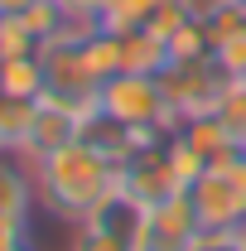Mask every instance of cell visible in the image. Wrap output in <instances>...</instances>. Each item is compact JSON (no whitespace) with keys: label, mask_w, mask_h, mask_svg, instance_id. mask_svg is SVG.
Returning <instances> with one entry per match:
<instances>
[{"label":"cell","mask_w":246,"mask_h":251,"mask_svg":"<svg viewBox=\"0 0 246 251\" xmlns=\"http://www.w3.org/2000/svg\"><path fill=\"white\" fill-rule=\"evenodd\" d=\"M188 203L203 222V232H242L246 227V155L237 164L203 169L188 184Z\"/></svg>","instance_id":"obj_3"},{"label":"cell","mask_w":246,"mask_h":251,"mask_svg":"<svg viewBox=\"0 0 246 251\" xmlns=\"http://www.w3.org/2000/svg\"><path fill=\"white\" fill-rule=\"evenodd\" d=\"M121 73H164L169 68V44L150 29H130L121 34Z\"/></svg>","instance_id":"obj_10"},{"label":"cell","mask_w":246,"mask_h":251,"mask_svg":"<svg viewBox=\"0 0 246 251\" xmlns=\"http://www.w3.org/2000/svg\"><path fill=\"white\" fill-rule=\"evenodd\" d=\"M82 58H87V68H92L97 82H106V77H116L125 63H121V34L111 29H92L87 39H82Z\"/></svg>","instance_id":"obj_13"},{"label":"cell","mask_w":246,"mask_h":251,"mask_svg":"<svg viewBox=\"0 0 246 251\" xmlns=\"http://www.w3.org/2000/svg\"><path fill=\"white\" fill-rule=\"evenodd\" d=\"M77 130H82V116H77V111H68L58 101H44V97H39V111H34L29 140L20 145V159L34 164L39 155H49V150H58L68 140H77Z\"/></svg>","instance_id":"obj_7"},{"label":"cell","mask_w":246,"mask_h":251,"mask_svg":"<svg viewBox=\"0 0 246 251\" xmlns=\"http://www.w3.org/2000/svg\"><path fill=\"white\" fill-rule=\"evenodd\" d=\"M121 188L140 203V208H154V203H169V198L188 193L184 174H179V164H174L169 135H150L135 155L125 159L121 164Z\"/></svg>","instance_id":"obj_5"},{"label":"cell","mask_w":246,"mask_h":251,"mask_svg":"<svg viewBox=\"0 0 246 251\" xmlns=\"http://www.w3.org/2000/svg\"><path fill=\"white\" fill-rule=\"evenodd\" d=\"M15 251H34V237H29V242H25V247H15Z\"/></svg>","instance_id":"obj_22"},{"label":"cell","mask_w":246,"mask_h":251,"mask_svg":"<svg viewBox=\"0 0 246 251\" xmlns=\"http://www.w3.org/2000/svg\"><path fill=\"white\" fill-rule=\"evenodd\" d=\"M97 106L106 116L125 121L130 130H145V135H169L174 130V111L164 101L159 73H116V77H106Z\"/></svg>","instance_id":"obj_2"},{"label":"cell","mask_w":246,"mask_h":251,"mask_svg":"<svg viewBox=\"0 0 246 251\" xmlns=\"http://www.w3.org/2000/svg\"><path fill=\"white\" fill-rule=\"evenodd\" d=\"M242 10H246V0H242Z\"/></svg>","instance_id":"obj_23"},{"label":"cell","mask_w":246,"mask_h":251,"mask_svg":"<svg viewBox=\"0 0 246 251\" xmlns=\"http://www.w3.org/2000/svg\"><path fill=\"white\" fill-rule=\"evenodd\" d=\"M34 203H39V193H34V169L20 155H0V218L29 222Z\"/></svg>","instance_id":"obj_9"},{"label":"cell","mask_w":246,"mask_h":251,"mask_svg":"<svg viewBox=\"0 0 246 251\" xmlns=\"http://www.w3.org/2000/svg\"><path fill=\"white\" fill-rule=\"evenodd\" d=\"M68 251H135V242L121 237V232L92 227V222H73V232H68Z\"/></svg>","instance_id":"obj_15"},{"label":"cell","mask_w":246,"mask_h":251,"mask_svg":"<svg viewBox=\"0 0 246 251\" xmlns=\"http://www.w3.org/2000/svg\"><path fill=\"white\" fill-rule=\"evenodd\" d=\"M203 237H208V232H203V222L193 213L188 193H179V198H169V203L145 208V218L135 227V251H198Z\"/></svg>","instance_id":"obj_6"},{"label":"cell","mask_w":246,"mask_h":251,"mask_svg":"<svg viewBox=\"0 0 246 251\" xmlns=\"http://www.w3.org/2000/svg\"><path fill=\"white\" fill-rule=\"evenodd\" d=\"M77 140H87L97 155H106L116 169H121L125 159H130L140 145H145V140H150V135H145V130H130L125 121L106 116V111L97 106V111H87V116H82V130H77Z\"/></svg>","instance_id":"obj_8"},{"label":"cell","mask_w":246,"mask_h":251,"mask_svg":"<svg viewBox=\"0 0 246 251\" xmlns=\"http://www.w3.org/2000/svg\"><path fill=\"white\" fill-rule=\"evenodd\" d=\"M39 34L25 25V15H0V58H20V53H39Z\"/></svg>","instance_id":"obj_16"},{"label":"cell","mask_w":246,"mask_h":251,"mask_svg":"<svg viewBox=\"0 0 246 251\" xmlns=\"http://www.w3.org/2000/svg\"><path fill=\"white\" fill-rule=\"evenodd\" d=\"M198 251H242V232H208Z\"/></svg>","instance_id":"obj_19"},{"label":"cell","mask_w":246,"mask_h":251,"mask_svg":"<svg viewBox=\"0 0 246 251\" xmlns=\"http://www.w3.org/2000/svg\"><path fill=\"white\" fill-rule=\"evenodd\" d=\"M0 155H5V150H0Z\"/></svg>","instance_id":"obj_24"},{"label":"cell","mask_w":246,"mask_h":251,"mask_svg":"<svg viewBox=\"0 0 246 251\" xmlns=\"http://www.w3.org/2000/svg\"><path fill=\"white\" fill-rule=\"evenodd\" d=\"M213 63L237 82V77H246V25L232 34H222V39H213Z\"/></svg>","instance_id":"obj_18"},{"label":"cell","mask_w":246,"mask_h":251,"mask_svg":"<svg viewBox=\"0 0 246 251\" xmlns=\"http://www.w3.org/2000/svg\"><path fill=\"white\" fill-rule=\"evenodd\" d=\"M34 0H0V15H25Z\"/></svg>","instance_id":"obj_21"},{"label":"cell","mask_w":246,"mask_h":251,"mask_svg":"<svg viewBox=\"0 0 246 251\" xmlns=\"http://www.w3.org/2000/svg\"><path fill=\"white\" fill-rule=\"evenodd\" d=\"M227 82L232 77L213 58H169V68L159 73V87H164V101L174 111V126L188 121V116H203V111H217Z\"/></svg>","instance_id":"obj_4"},{"label":"cell","mask_w":246,"mask_h":251,"mask_svg":"<svg viewBox=\"0 0 246 251\" xmlns=\"http://www.w3.org/2000/svg\"><path fill=\"white\" fill-rule=\"evenodd\" d=\"M154 10H159V0H111V10L101 15V29H111V34L145 29Z\"/></svg>","instance_id":"obj_14"},{"label":"cell","mask_w":246,"mask_h":251,"mask_svg":"<svg viewBox=\"0 0 246 251\" xmlns=\"http://www.w3.org/2000/svg\"><path fill=\"white\" fill-rule=\"evenodd\" d=\"M29 169H34L39 208L58 222H82L111 188L121 184V169L106 155H97L87 140H68L58 150L39 155Z\"/></svg>","instance_id":"obj_1"},{"label":"cell","mask_w":246,"mask_h":251,"mask_svg":"<svg viewBox=\"0 0 246 251\" xmlns=\"http://www.w3.org/2000/svg\"><path fill=\"white\" fill-rule=\"evenodd\" d=\"M169 58H213V29L203 20H188L184 29L169 39Z\"/></svg>","instance_id":"obj_17"},{"label":"cell","mask_w":246,"mask_h":251,"mask_svg":"<svg viewBox=\"0 0 246 251\" xmlns=\"http://www.w3.org/2000/svg\"><path fill=\"white\" fill-rule=\"evenodd\" d=\"M0 87L10 97L39 101L44 97V63L39 53H20V58H0Z\"/></svg>","instance_id":"obj_12"},{"label":"cell","mask_w":246,"mask_h":251,"mask_svg":"<svg viewBox=\"0 0 246 251\" xmlns=\"http://www.w3.org/2000/svg\"><path fill=\"white\" fill-rule=\"evenodd\" d=\"M63 5H73V10H82V15H92V20H101V15L111 10V0H63Z\"/></svg>","instance_id":"obj_20"},{"label":"cell","mask_w":246,"mask_h":251,"mask_svg":"<svg viewBox=\"0 0 246 251\" xmlns=\"http://www.w3.org/2000/svg\"><path fill=\"white\" fill-rule=\"evenodd\" d=\"M34 111H39V101L10 97L5 87H0V150H5V155H20V145L29 140Z\"/></svg>","instance_id":"obj_11"}]
</instances>
